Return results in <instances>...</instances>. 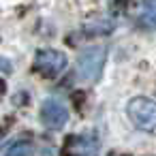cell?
Listing matches in <instances>:
<instances>
[{"mask_svg": "<svg viewBox=\"0 0 156 156\" xmlns=\"http://www.w3.org/2000/svg\"><path fill=\"white\" fill-rule=\"evenodd\" d=\"M126 113H128V118L133 120L135 126H139L143 130H154L156 128V101L145 98V96H137V98L128 101Z\"/></svg>", "mask_w": 156, "mask_h": 156, "instance_id": "1", "label": "cell"}, {"mask_svg": "<svg viewBox=\"0 0 156 156\" xmlns=\"http://www.w3.org/2000/svg\"><path fill=\"white\" fill-rule=\"evenodd\" d=\"M105 58H107V51L103 47H86L77 56V73L88 81H98Z\"/></svg>", "mask_w": 156, "mask_h": 156, "instance_id": "2", "label": "cell"}, {"mask_svg": "<svg viewBox=\"0 0 156 156\" xmlns=\"http://www.w3.org/2000/svg\"><path fill=\"white\" fill-rule=\"evenodd\" d=\"M66 66V56L62 51L56 49H39L34 56V69L43 75V77H56L64 71Z\"/></svg>", "mask_w": 156, "mask_h": 156, "instance_id": "3", "label": "cell"}, {"mask_svg": "<svg viewBox=\"0 0 156 156\" xmlns=\"http://www.w3.org/2000/svg\"><path fill=\"white\" fill-rule=\"evenodd\" d=\"M66 120H69V111H66V107H64L60 101L47 98V101L43 103V107H41V122H43L47 128L58 130V128H62V126L66 124Z\"/></svg>", "mask_w": 156, "mask_h": 156, "instance_id": "4", "label": "cell"}, {"mask_svg": "<svg viewBox=\"0 0 156 156\" xmlns=\"http://www.w3.org/2000/svg\"><path fill=\"white\" fill-rule=\"evenodd\" d=\"M69 156H98V141L92 135H73L64 143Z\"/></svg>", "mask_w": 156, "mask_h": 156, "instance_id": "5", "label": "cell"}, {"mask_svg": "<svg viewBox=\"0 0 156 156\" xmlns=\"http://www.w3.org/2000/svg\"><path fill=\"white\" fill-rule=\"evenodd\" d=\"M137 22L143 28H156V0H143Z\"/></svg>", "mask_w": 156, "mask_h": 156, "instance_id": "6", "label": "cell"}, {"mask_svg": "<svg viewBox=\"0 0 156 156\" xmlns=\"http://www.w3.org/2000/svg\"><path fill=\"white\" fill-rule=\"evenodd\" d=\"M2 156H32V145L28 139H20V141H13L5 147Z\"/></svg>", "mask_w": 156, "mask_h": 156, "instance_id": "7", "label": "cell"}, {"mask_svg": "<svg viewBox=\"0 0 156 156\" xmlns=\"http://www.w3.org/2000/svg\"><path fill=\"white\" fill-rule=\"evenodd\" d=\"M126 5H128V0H111V9H113V11H115V9L122 11Z\"/></svg>", "mask_w": 156, "mask_h": 156, "instance_id": "8", "label": "cell"}, {"mask_svg": "<svg viewBox=\"0 0 156 156\" xmlns=\"http://www.w3.org/2000/svg\"><path fill=\"white\" fill-rule=\"evenodd\" d=\"M2 64H5V66H2V71H5V73H9V60H2Z\"/></svg>", "mask_w": 156, "mask_h": 156, "instance_id": "9", "label": "cell"}]
</instances>
